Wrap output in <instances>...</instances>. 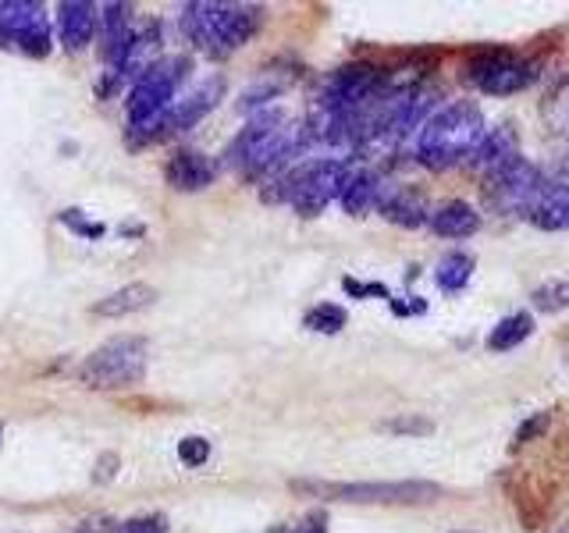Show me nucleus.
I'll list each match as a JSON object with an SVG mask.
<instances>
[{"instance_id":"nucleus-1","label":"nucleus","mask_w":569,"mask_h":533,"mask_svg":"<svg viewBox=\"0 0 569 533\" xmlns=\"http://www.w3.org/2000/svg\"><path fill=\"white\" fill-rule=\"evenodd\" d=\"M307 150L302 129L292 124L281 111H263L228 142L224 164L239 178H274L289 171L292 157Z\"/></svg>"},{"instance_id":"nucleus-2","label":"nucleus","mask_w":569,"mask_h":533,"mask_svg":"<svg viewBox=\"0 0 569 533\" xmlns=\"http://www.w3.org/2000/svg\"><path fill=\"white\" fill-rule=\"evenodd\" d=\"M485 132H488L485 111L473 100L445 103L423 121V129L413 139L417 160L427 171H449L456 164H467L473 150L480 147V139H485Z\"/></svg>"},{"instance_id":"nucleus-3","label":"nucleus","mask_w":569,"mask_h":533,"mask_svg":"<svg viewBox=\"0 0 569 533\" xmlns=\"http://www.w3.org/2000/svg\"><path fill=\"white\" fill-rule=\"evenodd\" d=\"M263 11L253 4H228V0H192L182 8L186 36L207 58H231L242 43L257 36Z\"/></svg>"},{"instance_id":"nucleus-4","label":"nucleus","mask_w":569,"mask_h":533,"mask_svg":"<svg viewBox=\"0 0 569 533\" xmlns=\"http://www.w3.org/2000/svg\"><path fill=\"white\" fill-rule=\"evenodd\" d=\"M349 164L342 157H317L302 160V164L281 171L274 178H267V185H278L274 192H267V203H289L299 218H317L325 213L331 200H338V192L346 185Z\"/></svg>"},{"instance_id":"nucleus-5","label":"nucleus","mask_w":569,"mask_h":533,"mask_svg":"<svg viewBox=\"0 0 569 533\" xmlns=\"http://www.w3.org/2000/svg\"><path fill=\"white\" fill-rule=\"evenodd\" d=\"M186 58H164L139 71V79L129 93V129L139 139H160L171 103L178 100V86L186 79Z\"/></svg>"},{"instance_id":"nucleus-6","label":"nucleus","mask_w":569,"mask_h":533,"mask_svg":"<svg viewBox=\"0 0 569 533\" xmlns=\"http://www.w3.org/2000/svg\"><path fill=\"white\" fill-rule=\"evenodd\" d=\"M296 494H317L349 505H431L441 497V484L431 480H360V484H328V480H292Z\"/></svg>"},{"instance_id":"nucleus-7","label":"nucleus","mask_w":569,"mask_h":533,"mask_svg":"<svg viewBox=\"0 0 569 533\" xmlns=\"http://www.w3.org/2000/svg\"><path fill=\"white\" fill-rule=\"evenodd\" d=\"M147 360H150L147 342L139 334H121L103 342L97 352H89L79 363L76 378L97 391H121L147 378Z\"/></svg>"},{"instance_id":"nucleus-8","label":"nucleus","mask_w":569,"mask_h":533,"mask_svg":"<svg viewBox=\"0 0 569 533\" xmlns=\"http://www.w3.org/2000/svg\"><path fill=\"white\" fill-rule=\"evenodd\" d=\"M467 79L488 97H512L541 79V61L523 58V53L506 50V47L477 50L467 64Z\"/></svg>"},{"instance_id":"nucleus-9","label":"nucleus","mask_w":569,"mask_h":533,"mask_svg":"<svg viewBox=\"0 0 569 533\" xmlns=\"http://www.w3.org/2000/svg\"><path fill=\"white\" fill-rule=\"evenodd\" d=\"M0 36H4L8 47L29 53V58H47L50 26L43 4H36V0H0Z\"/></svg>"},{"instance_id":"nucleus-10","label":"nucleus","mask_w":569,"mask_h":533,"mask_svg":"<svg viewBox=\"0 0 569 533\" xmlns=\"http://www.w3.org/2000/svg\"><path fill=\"white\" fill-rule=\"evenodd\" d=\"M545 182V174L530 164L527 157H520V160H512L509 168H502L498 174H491V178H485V200L498 210V213H523V207H527V200L533 195V189H538Z\"/></svg>"},{"instance_id":"nucleus-11","label":"nucleus","mask_w":569,"mask_h":533,"mask_svg":"<svg viewBox=\"0 0 569 533\" xmlns=\"http://www.w3.org/2000/svg\"><path fill=\"white\" fill-rule=\"evenodd\" d=\"M520 157H523L520 129H516V121H502V124H495V129L485 132V139H480V147L473 150V157L467 160V164L480 174V182H485V178L498 174Z\"/></svg>"},{"instance_id":"nucleus-12","label":"nucleus","mask_w":569,"mask_h":533,"mask_svg":"<svg viewBox=\"0 0 569 533\" xmlns=\"http://www.w3.org/2000/svg\"><path fill=\"white\" fill-rule=\"evenodd\" d=\"M523 218L541 231H569V182L545 178L527 200Z\"/></svg>"},{"instance_id":"nucleus-13","label":"nucleus","mask_w":569,"mask_h":533,"mask_svg":"<svg viewBox=\"0 0 569 533\" xmlns=\"http://www.w3.org/2000/svg\"><path fill=\"white\" fill-rule=\"evenodd\" d=\"M221 93H224V79H207L203 86H196L192 93H186L182 100H174L168 118H164V124H160V135L192 129V124L200 121L203 114L213 111V103L221 100Z\"/></svg>"},{"instance_id":"nucleus-14","label":"nucleus","mask_w":569,"mask_h":533,"mask_svg":"<svg viewBox=\"0 0 569 533\" xmlns=\"http://www.w3.org/2000/svg\"><path fill=\"white\" fill-rule=\"evenodd\" d=\"M164 178L174 192H200L218 178V164L200 150H174L164 164Z\"/></svg>"},{"instance_id":"nucleus-15","label":"nucleus","mask_w":569,"mask_h":533,"mask_svg":"<svg viewBox=\"0 0 569 533\" xmlns=\"http://www.w3.org/2000/svg\"><path fill=\"white\" fill-rule=\"evenodd\" d=\"M97 26H100L97 4H89V0H64L58 8V36H61L64 50H71V53H79L93 43Z\"/></svg>"},{"instance_id":"nucleus-16","label":"nucleus","mask_w":569,"mask_h":533,"mask_svg":"<svg viewBox=\"0 0 569 533\" xmlns=\"http://www.w3.org/2000/svg\"><path fill=\"white\" fill-rule=\"evenodd\" d=\"M381 218L399 224V228H423L427 218H431V207H427V195L409 189V185H396V189H385L381 192Z\"/></svg>"},{"instance_id":"nucleus-17","label":"nucleus","mask_w":569,"mask_h":533,"mask_svg":"<svg viewBox=\"0 0 569 533\" xmlns=\"http://www.w3.org/2000/svg\"><path fill=\"white\" fill-rule=\"evenodd\" d=\"M381 174L370 171V168H360V171H349L346 174V185L338 192V203L349 213V218H367L370 210H378L381 203Z\"/></svg>"},{"instance_id":"nucleus-18","label":"nucleus","mask_w":569,"mask_h":533,"mask_svg":"<svg viewBox=\"0 0 569 533\" xmlns=\"http://www.w3.org/2000/svg\"><path fill=\"white\" fill-rule=\"evenodd\" d=\"M427 224H431V231L438 239H470L480 231V213L473 203L467 200H449L431 210V218H427Z\"/></svg>"},{"instance_id":"nucleus-19","label":"nucleus","mask_w":569,"mask_h":533,"mask_svg":"<svg viewBox=\"0 0 569 533\" xmlns=\"http://www.w3.org/2000/svg\"><path fill=\"white\" fill-rule=\"evenodd\" d=\"M157 299H160V292L153 289V284L132 281V284H124V289L111 292L107 299H100L97 306H93V313L97 316H132V313L150 310Z\"/></svg>"},{"instance_id":"nucleus-20","label":"nucleus","mask_w":569,"mask_h":533,"mask_svg":"<svg viewBox=\"0 0 569 533\" xmlns=\"http://www.w3.org/2000/svg\"><path fill=\"white\" fill-rule=\"evenodd\" d=\"M533 334V313L520 310V313H509L502 316L488 334V349L491 352H512L516 345H523L527 338Z\"/></svg>"},{"instance_id":"nucleus-21","label":"nucleus","mask_w":569,"mask_h":533,"mask_svg":"<svg viewBox=\"0 0 569 533\" xmlns=\"http://www.w3.org/2000/svg\"><path fill=\"white\" fill-rule=\"evenodd\" d=\"M473 266H477V260L470 253H459V249L456 253H445L438 260V271H435L438 289L441 292H462L473 278Z\"/></svg>"},{"instance_id":"nucleus-22","label":"nucleus","mask_w":569,"mask_h":533,"mask_svg":"<svg viewBox=\"0 0 569 533\" xmlns=\"http://www.w3.org/2000/svg\"><path fill=\"white\" fill-rule=\"evenodd\" d=\"M302 324L317 334H338L349 324V313H346V306H338V302H317V306L307 310V316H302Z\"/></svg>"},{"instance_id":"nucleus-23","label":"nucleus","mask_w":569,"mask_h":533,"mask_svg":"<svg viewBox=\"0 0 569 533\" xmlns=\"http://www.w3.org/2000/svg\"><path fill=\"white\" fill-rule=\"evenodd\" d=\"M530 302L538 313H562L569 310V278H556V281H545L541 289L530 292Z\"/></svg>"},{"instance_id":"nucleus-24","label":"nucleus","mask_w":569,"mask_h":533,"mask_svg":"<svg viewBox=\"0 0 569 533\" xmlns=\"http://www.w3.org/2000/svg\"><path fill=\"white\" fill-rule=\"evenodd\" d=\"M541 114L556 132H569V79H562L556 89H551L545 107H541Z\"/></svg>"},{"instance_id":"nucleus-25","label":"nucleus","mask_w":569,"mask_h":533,"mask_svg":"<svg viewBox=\"0 0 569 533\" xmlns=\"http://www.w3.org/2000/svg\"><path fill=\"white\" fill-rule=\"evenodd\" d=\"M381 431H388V434H413L417 438V434H431L435 423L423 420V416H396V420H385Z\"/></svg>"},{"instance_id":"nucleus-26","label":"nucleus","mask_w":569,"mask_h":533,"mask_svg":"<svg viewBox=\"0 0 569 533\" xmlns=\"http://www.w3.org/2000/svg\"><path fill=\"white\" fill-rule=\"evenodd\" d=\"M118 533H168V520L160 512L150 515H136V520H124Z\"/></svg>"},{"instance_id":"nucleus-27","label":"nucleus","mask_w":569,"mask_h":533,"mask_svg":"<svg viewBox=\"0 0 569 533\" xmlns=\"http://www.w3.org/2000/svg\"><path fill=\"white\" fill-rule=\"evenodd\" d=\"M178 459L186 462V466H203L210 459V441L207 438H186L178 444Z\"/></svg>"},{"instance_id":"nucleus-28","label":"nucleus","mask_w":569,"mask_h":533,"mask_svg":"<svg viewBox=\"0 0 569 533\" xmlns=\"http://www.w3.org/2000/svg\"><path fill=\"white\" fill-rule=\"evenodd\" d=\"M548 423H551V413H533V416H527L520 431H516V441L527 444V441H533V438H541V434L548 431Z\"/></svg>"},{"instance_id":"nucleus-29","label":"nucleus","mask_w":569,"mask_h":533,"mask_svg":"<svg viewBox=\"0 0 569 533\" xmlns=\"http://www.w3.org/2000/svg\"><path fill=\"white\" fill-rule=\"evenodd\" d=\"M296 533H328V515L325 512H310Z\"/></svg>"},{"instance_id":"nucleus-30","label":"nucleus","mask_w":569,"mask_h":533,"mask_svg":"<svg viewBox=\"0 0 569 533\" xmlns=\"http://www.w3.org/2000/svg\"><path fill=\"white\" fill-rule=\"evenodd\" d=\"M346 292H352V295H381V299H388V289L385 284H360V281H346Z\"/></svg>"},{"instance_id":"nucleus-31","label":"nucleus","mask_w":569,"mask_h":533,"mask_svg":"<svg viewBox=\"0 0 569 533\" xmlns=\"http://www.w3.org/2000/svg\"><path fill=\"white\" fill-rule=\"evenodd\" d=\"M559 533H569V523H566V526H559Z\"/></svg>"},{"instance_id":"nucleus-32","label":"nucleus","mask_w":569,"mask_h":533,"mask_svg":"<svg viewBox=\"0 0 569 533\" xmlns=\"http://www.w3.org/2000/svg\"><path fill=\"white\" fill-rule=\"evenodd\" d=\"M0 434H4V426H0Z\"/></svg>"}]
</instances>
